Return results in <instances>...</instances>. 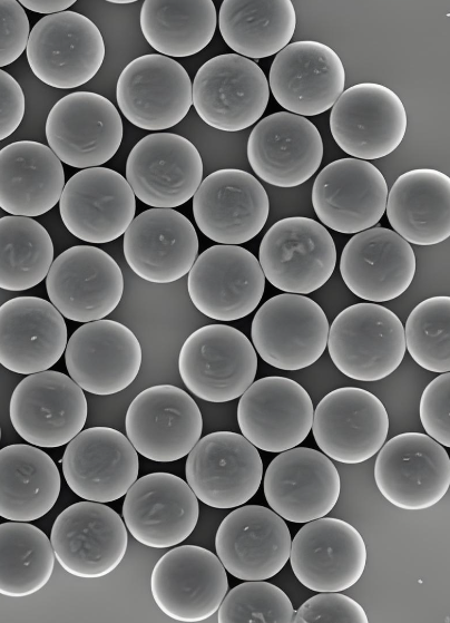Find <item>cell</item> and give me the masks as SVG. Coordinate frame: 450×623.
Returning a JSON list of instances; mask_svg holds the SVG:
<instances>
[{"label": "cell", "mask_w": 450, "mask_h": 623, "mask_svg": "<svg viewBox=\"0 0 450 623\" xmlns=\"http://www.w3.org/2000/svg\"><path fill=\"white\" fill-rule=\"evenodd\" d=\"M404 327L394 312L378 303H355L330 327L327 350L346 377L379 381L394 372L405 354Z\"/></svg>", "instance_id": "6da1fadb"}, {"label": "cell", "mask_w": 450, "mask_h": 623, "mask_svg": "<svg viewBox=\"0 0 450 623\" xmlns=\"http://www.w3.org/2000/svg\"><path fill=\"white\" fill-rule=\"evenodd\" d=\"M186 388L208 402H227L254 382L257 354L250 339L227 324H207L192 332L178 356Z\"/></svg>", "instance_id": "7a4b0ae2"}, {"label": "cell", "mask_w": 450, "mask_h": 623, "mask_svg": "<svg viewBox=\"0 0 450 623\" xmlns=\"http://www.w3.org/2000/svg\"><path fill=\"white\" fill-rule=\"evenodd\" d=\"M105 51L98 27L86 16L67 10L45 16L32 27L26 55L40 81L72 89L96 76Z\"/></svg>", "instance_id": "3957f363"}, {"label": "cell", "mask_w": 450, "mask_h": 623, "mask_svg": "<svg viewBox=\"0 0 450 623\" xmlns=\"http://www.w3.org/2000/svg\"><path fill=\"white\" fill-rule=\"evenodd\" d=\"M270 84L253 60L222 53L204 62L193 80V106L200 119L222 132H239L263 116Z\"/></svg>", "instance_id": "277c9868"}, {"label": "cell", "mask_w": 450, "mask_h": 623, "mask_svg": "<svg viewBox=\"0 0 450 623\" xmlns=\"http://www.w3.org/2000/svg\"><path fill=\"white\" fill-rule=\"evenodd\" d=\"M88 413L84 389L62 372L28 374L14 388L10 421L30 445L55 448L68 445L85 427Z\"/></svg>", "instance_id": "5b68a950"}, {"label": "cell", "mask_w": 450, "mask_h": 623, "mask_svg": "<svg viewBox=\"0 0 450 623\" xmlns=\"http://www.w3.org/2000/svg\"><path fill=\"white\" fill-rule=\"evenodd\" d=\"M330 324L312 299L284 292L265 301L255 313L251 338L260 357L287 371L307 368L327 347Z\"/></svg>", "instance_id": "8992f818"}, {"label": "cell", "mask_w": 450, "mask_h": 623, "mask_svg": "<svg viewBox=\"0 0 450 623\" xmlns=\"http://www.w3.org/2000/svg\"><path fill=\"white\" fill-rule=\"evenodd\" d=\"M258 261L276 289L309 294L323 286L336 264L334 240L313 218L291 216L275 222L263 236Z\"/></svg>", "instance_id": "52a82bcc"}, {"label": "cell", "mask_w": 450, "mask_h": 623, "mask_svg": "<svg viewBox=\"0 0 450 623\" xmlns=\"http://www.w3.org/2000/svg\"><path fill=\"white\" fill-rule=\"evenodd\" d=\"M374 480L382 496L395 507L427 509L438 504L450 487V457L429 435L400 434L380 449Z\"/></svg>", "instance_id": "ba28073f"}, {"label": "cell", "mask_w": 450, "mask_h": 623, "mask_svg": "<svg viewBox=\"0 0 450 623\" xmlns=\"http://www.w3.org/2000/svg\"><path fill=\"white\" fill-rule=\"evenodd\" d=\"M187 484L212 508H236L258 490L263 461L257 448L243 435L215 431L202 437L187 455Z\"/></svg>", "instance_id": "9c48e42d"}, {"label": "cell", "mask_w": 450, "mask_h": 623, "mask_svg": "<svg viewBox=\"0 0 450 623\" xmlns=\"http://www.w3.org/2000/svg\"><path fill=\"white\" fill-rule=\"evenodd\" d=\"M46 138L59 159L75 168L99 167L123 140L118 109L102 95L76 91L60 98L46 119Z\"/></svg>", "instance_id": "30bf717a"}, {"label": "cell", "mask_w": 450, "mask_h": 623, "mask_svg": "<svg viewBox=\"0 0 450 623\" xmlns=\"http://www.w3.org/2000/svg\"><path fill=\"white\" fill-rule=\"evenodd\" d=\"M50 541L56 559L69 574L99 578L115 571L128 545L124 519L104 503L84 500L55 519Z\"/></svg>", "instance_id": "8fae6325"}, {"label": "cell", "mask_w": 450, "mask_h": 623, "mask_svg": "<svg viewBox=\"0 0 450 623\" xmlns=\"http://www.w3.org/2000/svg\"><path fill=\"white\" fill-rule=\"evenodd\" d=\"M125 429L139 455L156 463H172L187 456L198 442L203 417L186 391L173 384H157L133 399Z\"/></svg>", "instance_id": "7c38bea8"}, {"label": "cell", "mask_w": 450, "mask_h": 623, "mask_svg": "<svg viewBox=\"0 0 450 623\" xmlns=\"http://www.w3.org/2000/svg\"><path fill=\"white\" fill-rule=\"evenodd\" d=\"M226 572L218 556L204 547H174L153 568V598L175 621H204L218 611L227 594Z\"/></svg>", "instance_id": "4fadbf2b"}, {"label": "cell", "mask_w": 450, "mask_h": 623, "mask_svg": "<svg viewBox=\"0 0 450 623\" xmlns=\"http://www.w3.org/2000/svg\"><path fill=\"white\" fill-rule=\"evenodd\" d=\"M407 111L387 86L361 82L345 89L330 114L331 134L350 156L379 159L394 152L407 132Z\"/></svg>", "instance_id": "5bb4252c"}, {"label": "cell", "mask_w": 450, "mask_h": 623, "mask_svg": "<svg viewBox=\"0 0 450 623\" xmlns=\"http://www.w3.org/2000/svg\"><path fill=\"white\" fill-rule=\"evenodd\" d=\"M258 259L239 245L217 244L197 256L188 273L192 303L204 315L235 321L251 314L264 294Z\"/></svg>", "instance_id": "9a60e30c"}, {"label": "cell", "mask_w": 450, "mask_h": 623, "mask_svg": "<svg viewBox=\"0 0 450 623\" xmlns=\"http://www.w3.org/2000/svg\"><path fill=\"white\" fill-rule=\"evenodd\" d=\"M116 99L134 126L163 130L179 124L193 104V84L185 68L160 53L143 55L120 72Z\"/></svg>", "instance_id": "2e32d148"}, {"label": "cell", "mask_w": 450, "mask_h": 623, "mask_svg": "<svg viewBox=\"0 0 450 623\" xmlns=\"http://www.w3.org/2000/svg\"><path fill=\"white\" fill-rule=\"evenodd\" d=\"M46 290L65 318L87 323L116 309L124 293V276L117 262L101 249L75 245L53 260Z\"/></svg>", "instance_id": "e0dca14e"}, {"label": "cell", "mask_w": 450, "mask_h": 623, "mask_svg": "<svg viewBox=\"0 0 450 623\" xmlns=\"http://www.w3.org/2000/svg\"><path fill=\"white\" fill-rule=\"evenodd\" d=\"M126 179L135 196L157 208H174L194 197L203 182L196 146L174 133H153L129 152Z\"/></svg>", "instance_id": "ac0fdd59"}, {"label": "cell", "mask_w": 450, "mask_h": 623, "mask_svg": "<svg viewBox=\"0 0 450 623\" xmlns=\"http://www.w3.org/2000/svg\"><path fill=\"white\" fill-rule=\"evenodd\" d=\"M389 416L382 401L356 387L338 388L325 395L314 410L312 434L329 458L361 464L385 444Z\"/></svg>", "instance_id": "d6986e66"}, {"label": "cell", "mask_w": 450, "mask_h": 623, "mask_svg": "<svg viewBox=\"0 0 450 623\" xmlns=\"http://www.w3.org/2000/svg\"><path fill=\"white\" fill-rule=\"evenodd\" d=\"M236 418L242 435L257 449L280 454L305 440L314 408L299 382L272 376L254 381L241 396Z\"/></svg>", "instance_id": "ffe728a7"}, {"label": "cell", "mask_w": 450, "mask_h": 623, "mask_svg": "<svg viewBox=\"0 0 450 623\" xmlns=\"http://www.w3.org/2000/svg\"><path fill=\"white\" fill-rule=\"evenodd\" d=\"M59 212L77 239L108 243L124 235L136 217V196L118 172L101 166L85 168L67 181Z\"/></svg>", "instance_id": "44dd1931"}, {"label": "cell", "mask_w": 450, "mask_h": 623, "mask_svg": "<svg viewBox=\"0 0 450 623\" xmlns=\"http://www.w3.org/2000/svg\"><path fill=\"white\" fill-rule=\"evenodd\" d=\"M200 232L218 244L238 245L254 239L270 212L267 193L251 173L223 168L206 176L193 197Z\"/></svg>", "instance_id": "7402d4cb"}, {"label": "cell", "mask_w": 450, "mask_h": 623, "mask_svg": "<svg viewBox=\"0 0 450 623\" xmlns=\"http://www.w3.org/2000/svg\"><path fill=\"white\" fill-rule=\"evenodd\" d=\"M265 499L285 520L305 524L325 517L336 505L341 479L336 467L313 448L294 447L280 452L263 479Z\"/></svg>", "instance_id": "603a6c76"}, {"label": "cell", "mask_w": 450, "mask_h": 623, "mask_svg": "<svg viewBox=\"0 0 450 623\" xmlns=\"http://www.w3.org/2000/svg\"><path fill=\"white\" fill-rule=\"evenodd\" d=\"M366 546L345 520L322 517L305 523L292 541L290 562L299 582L314 592H342L362 576Z\"/></svg>", "instance_id": "cb8c5ba5"}, {"label": "cell", "mask_w": 450, "mask_h": 623, "mask_svg": "<svg viewBox=\"0 0 450 623\" xmlns=\"http://www.w3.org/2000/svg\"><path fill=\"white\" fill-rule=\"evenodd\" d=\"M60 463L67 485L78 497L104 504L125 496L139 471L137 450L127 436L110 427L80 431Z\"/></svg>", "instance_id": "d4e9b609"}, {"label": "cell", "mask_w": 450, "mask_h": 623, "mask_svg": "<svg viewBox=\"0 0 450 623\" xmlns=\"http://www.w3.org/2000/svg\"><path fill=\"white\" fill-rule=\"evenodd\" d=\"M388 185L369 160L345 157L331 162L316 176L312 205L321 223L344 234L373 227L382 218Z\"/></svg>", "instance_id": "484cf974"}, {"label": "cell", "mask_w": 450, "mask_h": 623, "mask_svg": "<svg viewBox=\"0 0 450 623\" xmlns=\"http://www.w3.org/2000/svg\"><path fill=\"white\" fill-rule=\"evenodd\" d=\"M291 546L284 518L261 505L236 507L215 535V551L225 570L244 581L275 576L290 559Z\"/></svg>", "instance_id": "4316f807"}, {"label": "cell", "mask_w": 450, "mask_h": 623, "mask_svg": "<svg viewBox=\"0 0 450 623\" xmlns=\"http://www.w3.org/2000/svg\"><path fill=\"white\" fill-rule=\"evenodd\" d=\"M141 347L134 332L114 320L84 323L69 338L65 362L69 376L85 391L115 395L136 379Z\"/></svg>", "instance_id": "83f0119b"}, {"label": "cell", "mask_w": 450, "mask_h": 623, "mask_svg": "<svg viewBox=\"0 0 450 623\" xmlns=\"http://www.w3.org/2000/svg\"><path fill=\"white\" fill-rule=\"evenodd\" d=\"M198 498L187 481L170 473L138 478L125 495L123 519L130 535L153 548L174 547L195 529Z\"/></svg>", "instance_id": "f1b7e54d"}, {"label": "cell", "mask_w": 450, "mask_h": 623, "mask_svg": "<svg viewBox=\"0 0 450 623\" xmlns=\"http://www.w3.org/2000/svg\"><path fill=\"white\" fill-rule=\"evenodd\" d=\"M268 84L281 107L300 116H316L332 108L343 94L345 69L327 45L301 40L275 56Z\"/></svg>", "instance_id": "f546056e"}, {"label": "cell", "mask_w": 450, "mask_h": 623, "mask_svg": "<svg viewBox=\"0 0 450 623\" xmlns=\"http://www.w3.org/2000/svg\"><path fill=\"white\" fill-rule=\"evenodd\" d=\"M254 173L276 187H296L310 179L323 158V142L306 117L276 111L261 119L247 140Z\"/></svg>", "instance_id": "4dcf8cb0"}, {"label": "cell", "mask_w": 450, "mask_h": 623, "mask_svg": "<svg viewBox=\"0 0 450 623\" xmlns=\"http://www.w3.org/2000/svg\"><path fill=\"white\" fill-rule=\"evenodd\" d=\"M128 266L157 284L175 282L193 267L198 236L192 222L174 208H148L138 214L123 240Z\"/></svg>", "instance_id": "1f68e13d"}, {"label": "cell", "mask_w": 450, "mask_h": 623, "mask_svg": "<svg viewBox=\"0 0 450 623\" xmlns=\"http://www.w3.org/2000/svg\"><path fill=\"white\" fill-rule=\"evenodd\" d=\"M339 267L353 294L369 302H387L403 294L412 283L415 255L395 231L373 226L348 241Z\"/></svg>", "instance_id": "d6a6232c"}, {"label": "cell", "mask_w": 450, "mask_h": 623, "mask_svg": "<svg viewBox=\"0 0 450 623\" xmlns=\"http://www.w3.org/2000/svg\"><path fill=\"white\" fill-rule=\"evenodd\" d=\"M63 315L49 301L17 296L0 306V363L19 374L49 370L66 351Z\"/></svg>", "instance_id": "836d02e7"}, {"label": "cell", "mask_w": 450, "mask_h": 623, "mask_svg": "<svg viewBox=\"0 0 450 623\" xmlns=\"http://www.w3.org/2000/svg\"><path fill=\"white\" fill-rule=\"evenodd\" d=\"M65 185L61 160L49 146L19 140L1 148L0 207L8 214H46L60 201Z\"/></svg>", "instance_id": "e575fe53"}, {"label": "cell", "mask_w": 450, "mask_h": 623, "mask_svg": "<svg viewBox=\"0 0 450 623\" xmlns=\"http://www.w3.org/2000/svg\"><path fill=\"white\" fill-rule=\"evenodd\" d=\"M385 212L390 225L409 243L446 241L450 237V176L432 168L403 173L388 194Z\"/></svg>", "instance_id": "d590c367"}, {"label": "cell", "mask_w": 450, "mask_h": 623, "mask_svg": "<svg viewBox=\"0 0 450 623\" xmlns=\"http://www.w3.org/2000/svg\"><path fill=\"white\" fill-rule=\"evenodd\" d=\"M61 477L52 458L33 445H8L0 450V516L31 522L58 500Z\"/></svg>", "instance_id": "8d00e7d4"}, {"label": "cell", "mask_w": 450, "mask_h": 623, "mask_svg": "<svg viewBox=\"0 0 450 623\" xmlns=\"http://www.w3.org/2000/svg\"><path fill=\"white\" fill-rule=\"evenodd\" d=\"M295 27L291 0H224L218 12L225 43L248 59L277 55L290 45Z\"/></svg>", "instance_id": "74e56055"}, {"label": "cell", "mask_w": 450, "mask_h": 623, "mask_svg": "<svg viewBox=\"0 0 450 623\" xmlns=\"http://www.w3.org/2000/svg\"><path fill=\"white\" fill-rule=\"evenodd\" d=\"M139 26L148 45L158 53L189 57L212 41L217 12L212 0H145Z\"/></svg>", "instance_id": "f35d334b"}, {"label": "cell", "mask_w": 450, "mask_h": 623, "mask_svg": "<svg viewBox=\"0 0 450 623\" xmlns=\"http://www.w3.org/2000/svg\"><path fill=\"white\" fill-rule=\"evenodd\" d=\"M55 551L48 536L28 522L0 525V593L26 597L40 591L55 567Z\"/></svg>", "instance_id": "ab89813d"}, {"label": "cell", "mask_w": 450, "mask_h": 623, "mask_svg": "<svg viewBox=\"0 0 450 623\" xmlns=\"http://www.w3.org/2000/svg\"><path fill=\"white\" fill-rule=\"evenodd\" d=\"M53 243L36 220L8 215L0 218V288L25 291L47 278L53 263Z\"/></svg>", "instance_id": "60d3db41"}, {"label": "cell", "mask_w": 450, "mask_h": 623, "mask_svg": "<svg viewBox=\"0 0 450 623\" xmlns=\"http://www.w3.org/2000/svg\"><path fill=\"white\" fill-rule=\"evenodd\" d=\"M407 349L421 368L450 372V296L436 295L418 303L405 322Z\"/></svg>", "instance_id": "b9f144b4"}, {"label": "cell", "mask_w": 450, "mask_h": 623, "mask_svg": "<svg viewBox=\"0 0 450 623\" xmlns=\"http://www.w3.org/2000/svg\"><path fill=\"white\" fill-rule=\"evenodd\" d=\"M295 610L278 586L265 581H245L229 590L218 611L219 623H290Z\"/></svg>", "instance_id": "7bdbcfd3"}, {"label": "cell", "mask_w": 450, "mask_h": 623, "mask_svg": "<svg viewBox=\"0 0 450 623\" xmlns=\"http://www.w3.org/2000/svg\"><path fill=\"white\" fill-rule=\"evenodd\" d=\"M295 623H368L364 609L340 592H319L295 612Z\"/></svg>", "instance_id": "ee69618b"}, {"label": "cell", "mask_w": 450, "mask_h": 623, "mask_svg": "<svg viewBox=\"0 0 450 623\" xmlns=\"http://www.w3.org/2000/svg\"><path fill=\"white\" fill-rule=\"evenodd\" d=\"M419 415L427 435L450 448V372L439 374L424 388Z\"/></svg>", "instance_id": "f6af8a7d"}, {"label": "cell", "mask_w": 450, "mask_h": 623, "mask_svg": "<svg viewBox=\"0 0 450 623\" xmlns=\"http://www.w3.org/2000/svg\"><path fill=\"white\" fill-rule=\"evenodd\" d=\"M30 23L17 0L0 1V67L16 61L27 50Z\"/></svg>", "instance_id": "bcb514c9"}, {"label": "cell", "mask_w": 450, "mask_h": 623, "mask_svg": "<svg viewBox=\"0 0 450 623\" xmlns=\"http://www.w3.org/2000/svg\"><path fill=\"white\" fill-rule=\"evenodd\" d=\"M26 98L19 82L7 71L0 70V139L9 137L21 124Z\"/></svg>", "instance_id": "7dc6e473"}, {"label": "cell", "mask_w": 450, "mask_h": 623, "mask_svg": "<svg viewBox=\"0 0 450 623\" xmlns=\"http://www.w3.org/2000/svg\"><path fill=\"white\" fill-rule=\"evenodd\" d=\"M20 4L30 11L47 16L67 11L75 0H20Z\"/></svg>", "instance_id": "c3c4849f"}, {"label": "cell", "mask_w": 450, "mask_h": 623, "mask_svg": "<svg viewBox=\"0 0 450 623\" xmlns=\"http://www.w3.org/2000/svg\"><path fill=\"white\" fill-rule=\"evenodd\" d=\"M108 2L118 3V4H127V3H133V2H135V0H125V1H121V0H120V1L108 0Z\"/></svg>", "instance_id": "681fc988"}]
</instances>
